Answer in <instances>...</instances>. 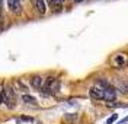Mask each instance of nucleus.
Listing matches in <instances>:
<instances>
[{
    "instance_id": "f257e3e1",
    "label": "nucleus",
    "mask_w": 128,
    "mask_h": 124,
    "mask_svg": "<svg viewBox=\"0 0 128 124\" xmlns=\"http://www.w3.org/2000/svg\"><path fill=\"white\" fill-rule=\"evenodd\" d=\"M3 102H6L9 108H15L16 105V93L12 86H6V89L3 91Z\"/></svg>"
},
{
    "instance_id": "f03ea898",
    "label": "nucleus",
    "mask_w": 128,
    "mask_h": 124,
    "mask_svg": "<svg viewBox=\"0 0 128 124\" xmlns=\"http://www.w3.org/2000/svg\"><path fill=\"white\" fill-rule=\"evenodd\" d=\"M89 95H90L92 99L100 101V99H104V89L100 86H92L90 91H89Z\"/></svg>"
},
{
    "instance_id": "7ed1b4c3",
    "label": "nucleus",
    "mask_w": 128,
    "mask_h": 124,
    "mask_svg": "<svg viewBox=\"0 0 128 124\" xmlns=\"http://www.w3.org/2000/svg\"><path fill=\"white\" fill-rule=\"evenodd\" d=\"M115 98H116V91H115L112 86L105 88L104 89V101H106V102H112V101H115Z\"/></svg>"
},
{
    "instance_id": "20e7f679",
    "label": "nucleus",
    "mask_w": 128,
    "mask_h": 124,
    "mask_svg": "<svg viewBox=\"0 0 128 124\" xmlns=\"http://www.w3.org/2000/svg\"><path fill=\"white\" fill-rule=\"evenodd\" d=\"M8 2V8L10 9V12L18 13L20 10V0H6Z\"/></svg>"
},
{
    "instance_id": "39448f33",
    "label": "nucleus",
    "mask_w": 128,
    "mask_h": 124,
    "mask_svg": "<svg viewBox=\"0 0 128 124\" xmlns=\"http://www.w3.org/2000/svg\"><path fill=\"white\" fill-rule=\"evenodd\" d=\"M42 82H44V79L41 77V76H38V74H35V76H32L31 77V85L32 88H35V89H40L42 88Z\"/></svg>"
},
{
    "instance_id": "423d86ee",
    "label": "nucleus",
    "mask_w": 128,
    "mask_h": 124,
    "mask_svg": "<svg viewBox=\"0 0 128 124\" xmlns=\"http://www.w3.org/2000/svg\"><path fill=\"white\" fill-rule=\"evenodd\" d=\"M32 2H34V5H35L36 10L40 12L41 15H44V13L47 12V5H45V0H32Z\"/></svg>"
},
{
    "instance_id": "0eeeda50",
    "label": "nucleus",
    "mask_w": 128,
    "mask_h": 124,
    "mask_svg": "<svg viewBox=\"0 0 128 124\" xmlns=\"http://www.w3.org/2000/svg\"><path fill=\"white\" fill-rule=\"evenodd\" d=\"M22 101H24L25 104H28V105H36V99L31 96V95H28V93H25L24 96H22Z\"/></svg>"
},
{
    "instance_id": "6e6552de",
    "label": "nucleus",
    "mask_w": 128,
    "mask_h": 124,
    "mask_svg": "<svg viewBox=\"0 0 128 124\" xmlns=\"http://www.w3.org/2000/svg\"><path fill=\"white\" fill-rule=\"evenodd\" d=\"M47 2H48V5L54 9V10H60V9H61V5H63V2H61V0H47Z\"/></svg>"
},
{
    "instance_id": "1a4fd4ad",
    "label": "nucleus",
    "mask_w": 128,
    "mask_h": 124,
    "mask_svg": "<svg viewBox=\"0 0 128 124\" xmlns=\"http://www.w3.org/2000/svg\"><path fill=\"white\" fill-rule=\"evenodd\" d=\"M114 61H115L118 66H124V63H125V58H124V56H122V54H118V56H115Z\"/></svg>"
},
{
    "instance_id": "9d476101",
    "label": "nucleus",
    "mask_w": 128,
    "mask_h": 124,
    "mask_svg": "<svg viewBox=\"0 0 128 124\" xmlns=\"http://www.w3.org/2000/svg\"><path fill=\"white\" fill-rule=\"evenodd\" d=\"M116 118H118V114H114L112 117H109V118H108V121H106V124H112L114 121H115V120H116Z\"/></svg>"
},
{
    "instance_id": "9b49d317",
    "label": "nucleus",
    "mask_w": 128,
    "mask_h": 124,
    "mask_svg": "<svg viewBox=\"0 0 128 124\" xmlns=\"http://www.w3.org/2000/svg\"><path fill=\"white\" fill-rule=\"evenodd\" d=\"M20 120H22V121H34V118H32V117H22Z\"/></svg>"
},
{
    "instance_id": "f8f14e48",
    "label": "nucleus",
    "mask_w": 128,
    "mask_h": 124,
    "mask_svg": "<svg viewBox=\"0 0 128 124\" xmlns=\"http://www.w3.org/2000/svg\"><path fill=\"white\" fill-rule=\"evenodd\" d=\"M3 102V91H0V104Z\"/></svg>"
},
{
    "instance_id": "ddd939ff",
    "label": "nucleus",
    "mask_w": 128,
    "mask_h": 124,
    "mask_svg": "<svg viewBox=\"0 0 128 124\" xmlns=\"http://www.w3.org/2000/svg\"><path fill=\"white\" fill-rule=\"evenodd\" d=\"M127 121H128V117H125V118L122 120V123H127Z\"/></svg>"
},
{
    "instance_id": "4468645a",
    "label": "nucleus",
    "mask_w": 128,
    "mask_h": 124,
    "mask_svg": "<svg viewBox=\"0 0 128 124\" xmlns=\"http://www.w3.org/2000/svg\"><path fill=\"white\" fill-rule=\"evenodd\" d=\"M74 2H76V3H80V2H83V0H74Z\"/></svg>"
},
{
    "instance_id": "2eb2a0df",
    "label": "nucleus",
    "mask_w": 128,
    "mask_h": 124,
    "mask_svg": "<svg viewBox=\"0 0 128 124\" xmlns=\"http://www.w3.org/2000/svg\"><path fill=\"white\" fill-rule=\"evenodd\" d=\"M0 24H2V13H0Z\"/></svg>"
},
{
    "instance_id": "dca6fc26",
    "label": "nucleus",
    "mask_w": 128,
    "mask_h": 124,
    "mask_svg": "<svg viewBox=\"0 0 128 124\" xmlns=\"http://www.w3.org/2000/svg\"><path fill=\"white\" fill-rule=\"evenodd\" d=\"M127 85H128V82H127Z\"/></svg>"
},
{
    "instance_id": "f3484780",
    "label": "nucleus",
    "mask_w": 128,
    "mask_h": 124,
    "mask_svg": "<svg viewBox=\"0 0 128 124\" xmlns=\"http://www.w3.org/2000/svg\"><path fill=\"white\" fill-rule=\"evenodd\" d=\"M61 2H63V0H61Z\"/></svg>"
}]
</instances>
